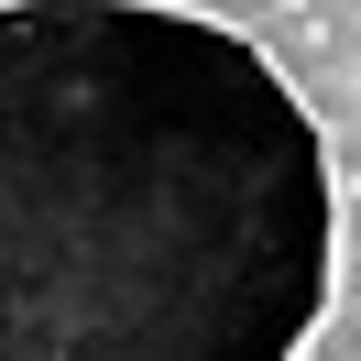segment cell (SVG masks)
<instances>
[{"label":"cell","mask_w":361,"mask_h":361,"mask_svg":"<svg viewBox=\"0 0 361 361\" xmlns=\"http://www.w3.org/2000/svg\"><path fill=\"white\" fill-rule=\"evenodd\" d=\"M339 263L274 44L208 0H0V361H307Z\"/></svg>","instance_id":"6da1fadb"},{"label":"cell","mask_w":361,"mask_h":361,"mask_svg":"<svg viewBox=\"0 0 361 361\" xmlns=\"http://www.w3.org/2000/svg\"><path fill=\"white\" fill-rule=\"evenodd\" d=\"M350 88H361V33H350Z\"/></svg>","instance_id":"7a4b0ae2"},{"label":"cell","mask_w":361,"mask_h":361,"mask_svg":"<svg viewBox=\"0 0 361 361\" xmlns=\"http://www.w3.org/2000/svg\"><path fill=\"white\" fill-rule=\"evenodd\" d=\"M274 11H317V0H274Z\"/></svg>","instance_id":"3957f363"}]
</instances>
